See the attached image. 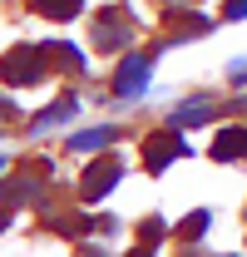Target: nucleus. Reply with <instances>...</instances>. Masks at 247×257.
I'll list each match as a JSON object with an SVG mask.
<instances>
[{
	"mask_svg": "<svg viewBox=\"0 0 247 257\" xmlns=\"http://www.w3.org/2000/svg\"><path fill=\"white\" fill-rule=\"evenodd\" d=\"M69 144H74V149H104V144H114V128H84V134H74Z\"/></svg>",
	"mask_w": 247,
	"mask_h": 257,
	"instance_id": "obj_10",
	"label": "nucleus"
},
{
	"mask_svg": "<svg viewBox=\"0 0 247 257\" xmlns=\"http://www.w3.org/2000/svg\"><path fill=\"white\" fill-rule=\"evenodd\" d=\"M40 50H30V45H20L15 55H5L0 60V79H10V84H35L40 79Z\"/></svg>",
	"mask_w": 247,
	"mask_h": 257,
	"instance_id": "obj_3",
	"label": "nucleus"
},
{
	"mask_svg": "<svg viewBox=\"0 0 247 257\" xmlns=\"http://www.w3.org/2000/svg\"><path fill=\"white\" fill-rule=\"evenodd\" d=\"M129 40H134V25L124 20L119 10H104L99 25H94V45H99V50H119V45H129Z\"/></svg>",
	"mask_w": 247,
	"mask_h": 257,
	"instance_id": "obj_4",
	"label": "nucleus"
},
{
	"mask_svg": "<svg viewBox=\"0 0 247 257\" xmlns=\"http://www.w3.org/2000/svg\"><path fill=\"white\" fill-rule=\"evenodd\" d=\"M168 124H173V128L213 124V104H208V99H193V104H183V109H173V114H168Z\"/></svg>",
	"mask_w": 247,
	"mask_h": 257,
	"instance_id": "obj_7",
	"label": "nucleus"
},
{
	"mask_svg": "<svg viewBox=\"0 0 247 257\" xmlns=\"http://www.w3.org/2000/svg\"><path fill=\"white\" fill-rule=\"evenodd\" d=\"M203 232H208V213H193V218L178 227V237H188V242H193V237H203Z\"/></svg>",
	"mask_w": 247,
	"mask_h": 257,
	"instance_id": "obj_12",
	"label": "nucleus"
},
{
	"mask_svg": "<svg viewBox=\"0 0 247 257\" xmlns=\"http://www.w3.org/2000/svg\"><path fill=\"white\" fill-rule=\"evenodd\" d=\"M227 74H232V79L242 84V79H247V60H232V69H227Z\"/></svg>",
	"mask_w": 247,
	"mask_h": 257,
	"instance_id": "obj_15",
	"label": "nucleus"
},
{
	"mask_svg": "<svg viewBox=\"0 0 247 257\" xmlns=\"http://www.w3.org/2000/svg\"><path fill=\"white\" fill-rule=\"evenodd\" d=\"M0 227H5V213H0Z\"/></svg>",
	"mask_w": 247,
	"mask_h": 257,
	"instance_id": "obj_16",
	"label": "nucleus"
},
{
	"mask_svg": "<svg viewBox=\"0 0 247 257\" xmlns=\"http://www.w3.org/2000/svg\"><path fill=\"white\" fill-rule=\"evenodd\" d=\"M30 5L40 10V15H55V20H74L84 0H30Z\"/></svg>",
	"mask_w": 247,
	"mask_h": 257,
	"instance_id": "obj_8",
	"label": "nucleus"
},
{
	"mask_svg": "<svg viewBox=\"0 0 247 257\" xmlns=\"http://www.w3.org/2000/svg\"><path fill=\"white\" fill-rule=\"evenodd\" d=\"M222 15H227V20H247V0H227Z\"/></svg>",
	"mask_w": 247,
	"mask_h": 257,
	"instance_id": "obj_14",
	"label": "nucleus"
},
{
	"mask_svg": "<svg viewBox=\"0 0 247 257\" xmlns=\"http://www.w3.org/2000/svg\"><path fill=\"white\" fill-rule=\"evenodd\" d=\"M0 168H5V159H0Z\"/></svg>",
	"mask_w": 247,
	"mask_h": 257,
	"instance_id": "obj_17",
	"label": "nucleus"
},
{
	"mask_svg": "<svg viewBox=\"0 0 247 257\" xmlns=\"http://www.w3.org/2000/svg\"><path fill=\"white\" fill-rule=\"evenodd\" d=\"M183 154H188V149H183V139H178V128H173V124L144 139V163H149V173H163L168 163L183 159Z\"/></svg>",
	"mask_w": 247,
	"mask_h": 257,
	"instance_id": "obj_1",
	"label": "nucleus"
},
{
	"mask_svg": "<svg viewBox=\"0 0 247 257\" xmlns=\"http://www.w3.org/2000/svg\"><path fill=\"white\" fill-rule=\"evenodd\" d=\"M232 159H247V128H237V124L217 128V139H213V163H232Z\"/></svg>",
	"mask_w": 247,
	"mask_h": 257,
	"instance_id": "obj_5",
	"label": "nucleus"
},
{
	"mask_svg": "<svg viewBox=\"0 0 247 257\" xmlns=\"http://www.w3.org/2000/svg\"><path fill=\"white\" fill-rule=\"evenodd\" d=\"M55 60H60L64 69H84V55H79V50H69V45H60V50H55Z\"/></svg>",
	"mask_w": 247,
	"mask_h": 257,
	"instance_id": "obj_13",
	"label": "nucleus"
},
{
	"mask_svg": "<svg viewBox=\"0 0 247 257\" xmlns=\"http://www.w3.org/2000/svg\"><path fill=\"white\" fill-rule=\"evenodd\" d=\"M149 69H154L149 55H129L119 64V74H114V94L119 99H144L149 94Z\"/></svg>",
	"mask_w": 247,
	"mask_h": 257,
	"instance_id": "obj_2",
	"label": "nucleus"
},
{
	"mask_svg": "<svg viewBox=\"0 0 247 257\" xmlns=\"http://www.w3.org/2000/svg\"><path fill=\"white\" fill-rule=\"evenodd\" d=\"M69 114H74V99H64V104H55V109H45V114H40L30 128H35V134H45V128H55L60 119H69Z\"/></svg>",
	"mask_w": 247,
	"mask_h": 257,
	"instance_id": "obj_9",
	"label": "nucleus"
},
{
	"mask_svg": "<svg viewBox=\"0 0 247 257\" xmlns=\"http://www.w3.org/2000/svg\"><path fill=\"white\" fill-rule=\"evenodd\" d=\"M119 173H124V168H119V163H114V159L94 163L89 173H84V198H89V203H99L104 193H109V188H114V183H119Z\"/></svg>",
	"mask_w": 247,
	"mask_h": 257,
	"instance_id": "obj_6",
	"label": "nucleus"
},
{
	"mask_svg": "<svg viewBox=\"0 0 247 257\" xmlns=\"http://www.w3.org/2000/svg\"><path fill=\"white\" fill-rule=\"evenodd\" d=\"M15 198H40V178H15V183H5V203H15Z\"/></svg>",
	"mask_w": 247,
	"mask_h": 257,
	"instance_id": "obj_11",
	"label": "nucleus"
}]
</instances>
